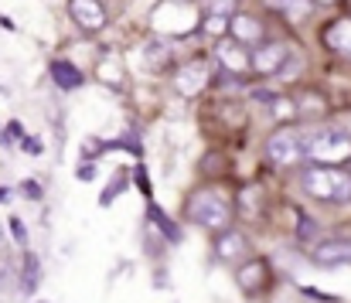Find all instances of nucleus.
Wrapping results in <instances>:
<instances>
[{
	"label": "nucleus",
	"instance_id": "6e6552de",
	"mask_svg": "<svg viewBox=\"0 0 351 303\" xmlns=\"http://www.w3.org/2000/svg\"><path fill=\"white\" fill-rule=\"evenodd\" d=\"M287 58H290V48L283 41H259L252 48V72L256 75H276L287 69Z\"/></svg>",
	"mask_w": 351,
	"mask_h": 303
},
{
	"label": "nucleus",
	"instance_id": "0eeeda50",
	"mask_svg": "<svg viewBox=\"0 0 351 303\" xmlns=\"http://www.w3.org/2000/svg\"><path fill=\"white\" fill-rule=\"evenodd\" d=\"M311 263L317 269H338V266H351V239H321L311 249Z\"/></svg>",
	"mask_w": 351,
	"mask_h": 303
},
{
	"label": "nucleus",
	"instance_id": "bb28decb",
	"mask_svg": "<svg viewBox=\"0 0 351 303\" xmlns=\"http://www.w3.org/2000/svg\"><path fill=\"white\" fill-rule=\"evenodd\" d=\"M126 191V174H113V181H110V188L103 191V198H99V204H110L113 198H119Z\"/></svg>",
	"mask_w": 351,
	"mask_h": 303
},
{
	"label": "nucleus",
	"instance_id": "7c9ffc66",
	"mask_svg": "<svg viewBox=\"0 0 351 303\" xmlns=\"http://www.w3.org/2000/svg\"><path fill=\"white\" fill-rule=\"evenodd\" d=\"M106 147H110V143H103V140H96V136H93V140L86 136V140H82V160H96V154L106 150Z\"/></svg>",
	"mask_w": 351,
	"mask_h": 303
},
{
	"label": "nucleus",
	"instance_id": "72a5a7b5",
	"mask_svg": "<svg viewBox=\"0 0 351 303\" xmlns=\"http://www.w3.org/2000/svg\"><path fill=\"white\" fill-rule=\"evenodd\" d=\"M252 99L263 102V106H273L280 96H276V93H269V89H252Z\"/></svg>",
	"mask_w": 351,
	"mask_h": 303
},
{
	"label": "nucleus",
	"instance_id": "aec40b11",
	"mask_svg": "<svg viewBox=\"0 0 351 303\" xmlns=\"http://www.w3.org/2000/svg\"><path fill=\"white\" fill-rule=\"evenodd\" d=\"M273 10H280V14H287L290 21H300V17H307V10H311V3L314 0H266Z\"/></svg>",
	"mask_w": 351,
	"mask_h": 303
},
{
	"label": "nucleus",
	"instance_id": "f8f14e48",
	"mask_svg": "<svg viewBox=\"0 0 351 303\" xmlns=\"http://www.w3.org/2000/svg\"><path fill=\"white\" fill-rule=\"evenodd\" d=\"M324 45L338 55V58H345L351 62V17H338V21H331L328 27H324Z\"/></svg>",
	"mask_w": 351,
	"mask_h": 303
},
{
	"label": "nucleus",
	"instance_id": "6ab92c4d",
	"mask_svg": "<svg viewBox=\"0 0 351 303\" xmlns=\"http://www.w3.org/2000/svg\"><path fill=\"white\" fill-rule=\"evenodd\" d=\"M293 218H297V228H293V239L300 242V245H307V242H314L317 239V221L307 215V211H300V208H293Z\"/></svg>",
	"mask_w": 351,
	"mask_h": 303
},
{
	"label": "nucleus",
	"instance_id": "a211bd4d",
	"mask_svg": "<svg viewBox=\"0 0 351 303\" xmlns=\"http://www.w3.org/2000/svg\"><path fill=\"white\" fill-rule=\"evenodd\" d=\"M297 106H300V119H317V116L328 112V99H324V93H317V89L304 93Z\"/></svg>",
	"mask_w": 351,
	"mask_h": 303
},
{
	"label": "nucleus",
	"instance_id": "f3484780",
	"mask_svg": "<svg viewBox=\"0 0 351 303\" xmlns=\"http://www.w3.org/2000/svg\"><path fill=\"white\" fill-rule=\"evenodd\" d=\"M96 79L110 89H123L126 86V75H123V65L117 62V55H103L99 65H96Z\"/></svg>",
	"mask_w": 351,
	"mask_h": 303
},
{
	"label": "nucleus",
	"instance_id": "423d86ee",
	"mask_svg": "<svg viewBox=\"0 0 351 303\" xmlns=\"http://www.w3.org/2000/svg\"><path fill=\"white\" fill-rule=\"evenodd\" d=\"M212 252H215V259H219V263H226V266H239L242 259H249V256H252V245H249L245 232H239V228H226V232H215Z\"/></svg>",
	"mask_w": 351,
	"mask_h": 303
},
{
	"label": "nucleus",
	"instance_id": "9d476101",
	"mask_svg": "<svg viewBox=\"0 0 351 303\" xmlns=\"http://www.w3.org/2000/svg\"><path fill=\"white\" fill-rule=\"evenodd\" d=\"M69 17L86 31V34H99L106 27V7L99 0H69Z\"/></svg>",
	"mask_w": 351,
	"mask_h": 303
},
{
	"label": "nucleus",
	"instance_id": "f704fd0d",
	"mask_svg": "<svg viewBox=\"0 0 351 303\" xmlns=\"http://www.w3.org/2000/svg\"><path fill=\"white\" fill-rule=\"evenodd\" d=\"M7 133H10L14 140H24V136H27V133H24V123H21V119H10V123H7Z\"/></svg>",
	"mask_w": 351,
	"mask_h": 303
},
{
	"label": "nucleus",
	"instance_id": "2eb2a0df",
	"mask_svg": "<svg viewBox=\"0 0 351 303\" xmlns=\"http://www.w3.org/2000/svg\"><path fill=\"white\" fill-rule=\"evenodd\" d=\"M229 34H232L235 41L256 48V45L266 38V27H263V21H256V17H249V14H235L232 24H229Z\"/></svg>",
	"mask_w": 351,
	"mask_h": 303
},
{
	"label": "nucleus",
	"instance_id": "f257e3e1",
	"mask_svg": "<svg viewBox=\"0 0 351 303\" xmlns=\"http://www.w3.org/2000/svg\"><path fill=\"white\" fill-rule=\"evenodd\" d=\"M300 191L321 204H351V171L331 164H307L300 171Z\"/></svg>",
	"mask_w": 351,
	"mask_h": 303
},
{
	"label": "nucleus",
	"instance_id": "b1692460",
	"mask_svg": "<svg viewBox=\"0 0 351 303\" xmlns=\"http://www.w3.org/2000/svg\"><path fill=\"white\" fill-rule=\"evenodd\" d=\"M133 188H136V191L150 202L154 188H150V174H147V167H143V164H136V167H133Z\"/></svg>",
	"mask_w": 351,
	"mask_h": 303
},
{
	"label": "nucleus",
	"instance_id": "c85d7f7f",
	"mask_svg": "<svg viewBox=\"0 0 351 303\" xmlns=\"http://www.w3.org/2000/svg\"><path fill=\"white\" fill-rule=\"evenodd\" d=\"M7 225H10V235H14V242H17L21 249H27V228H24V221H21L17 215H10V218H7Z\"/></svg>",
	"mask_w": 351,
	"mask_h": 303
},
{
	"label": "nucleus",
	"instance_id": "cd10ccee",
	"mask_svg": "<svg viewBox=\"0 0 351 303\" xmlns=\"http://www.w3.org/2000/svg\"><path fill=\"white\" fill-rule=\"evenodd\" d=\"M21 195H24L27 202H41V198H45V188H41V181L27 178V181H21Z\"/></svg>",
	"mask_w": 351,
	"mask_h": 303
},
{
	"label": "nucleus",
	"instance_id": "4be33fe9",
	"mask_svg": "<svg viewBox=\"0 0 351 303\" xmlns=\"http://www.w3.org/2000/svg\"><path fill=\"white\" fill-rule=\"evenodd\" d=\"M164 62H171V48L160 45V41L147 45V69L150 72H164Z\"/></svg>",
	"mask_w": 351,
	"mask_h": 303
},
{
	"label": "nucleus",
	"instance_id": "412c9836",
	"mask_svg": "<svg viewBox=\"0 0 351 303\" xmlns=\"http://www.w3.org/2000/svg\"><path fill=\"white\" fill-rule=\"evenodd\" d=\"M269 109H273V119H276V123H283V126H290L293 119H300V106H297L293 99H287V96H280Z\"/></svg>",
	"mask_w": 351,
	"mask_h": 303
},
{
	"label": "nucleus",
	"instance_id": "2f4dec72",
	"mask_svg": "<svg viewBox=\"0 0 351 303\" xmlns=\"http://www.w3.org/2000/svg\"><path fill=\"white\" fill-rule=\"evenodd\" d=\"M75 178H79V181H93V178H96V164H93V160H82L79 171H75Z\"/></svg>",
	"mask_w": 351,
	"mask_h": 303
},
{
	"label": "nucleus",
	"instance_id": "f03ea898",
	"mask_svg": "<svg viewBox=\"0 0 351 303\" xmlns=\"http://www.w3.org/2000/svg\"><path fill=\"white\" fill-rule=\"evenodd\" d=\"M184 211L205 232H226V228H232V218H235V204L222 191H215V188L191 191L188 202H184Z\"/></svg>",
	"mask_w": 351,
	"mask_h": 303
},
{
	"label": "nucleus",
	"instance_id": "a878e982",
	"mask_svg": "<svg viewBox=\"0 0 351 303\" xmlns=\"http://www.w3.org/2000/svg\"><path fill=\"white\" fill-rule=\"evenodd\" d=\"M110 147H119V150H133V157H143V147H140V133H136V130H130L126 136H119L117 143H110Z\"/></svg>",
	"mask_w": 351,
	"mask_h": 303
},
{
	"label": "nucleus",
	"instance_id": "7ed1b4c3",
	"mask_svg": "<svg viewBox=\"0 0 351 303\" xmlns=\"http://www.w3.org/2000/svg\"><path fill=\"white\" fill-rule=\"evenodd\" d=\"M307 143V160L311 164H331V167H345L351 164V133L338 126H324V130H311L304 136Z\"/></svg>",
	"mask_w": 351,
	"mask_h": 303
},
{
	"label": "nucleus",
	"instance_id": "4c0bfd02",
	"mask_svg": "<svg viewBox=\"0 0 351 303\" xmlns=\"http://www.w3.org/2000/svg\"><path fill=\"white\" fill-rule=\"evenodd\" d=\"M0 27H7V31H14V21H10V17H3V14H0Z\"/></svg>",
	"mask_w": 351,
	"mask_h": 303
},
{
	"label": "nucleus",
	"instance_id": "c9c22d12",
	"mask_svg": "<svg viewBox=\"0 0 351 303\" xmlns=\"http://www.w3.org/2000/svg\"><path fill=\"white\" fill-rule=\"evenodd\" d=\"M3 130H7V126H0V147H3V150H10V147H14L17 140H14L10 133H3Z\"/></svg>",
	"mask_w": 351,
	"mask_h": 303
},
{
	"label": "nucleus",
	"instance_id": "20e7f679",
	"mask_svg": "<svg viewBox=\"0 0 351 303\" xmlns=\"http://www.w3.org/2000/svg\"><path fill=\"white\" fill-rule=\"evenodd\" d=\"M266 160L280 171L287 167H297L300 160H307V143H304V133L290 130V126H280L269 140H266Z\"/></svg>",
	"mask_w": 351,
	"mask_h": 303
},
{
	"label": "nucleus",
	"instance_id": "e433bc0d",
	"mask_svg": "<svg viewBox=\"0 0 351 303\" xmlns=\"http://www.w3.org/2000/svg\"><path fill=\"white\" fill-rule=\"evenodd\" d=\"M10 198H14V191H10V188H0V204L10 202Z\"/></svg>",
	"mask_w": 351,
	"mask_h": 303
},
{
	"label": "nucleus",
	"instance_id": "9b49d317",
	"mask_svg": "<svg viewBox=\"0 0 351 303\" xmlns=\"http://www.w3.org/2000/svg\"><path fill=\"white\" fill-rule=\"evenodd\" d=\"M215 55H219V65H222L226 72H232V75H245V72H252V51H245V45H242V41H235L232 34L219 41Z\"/></svg>",
	"mask_w": 351,
	"mask_h": 303
},
{
	"label": "nucleus",
	"instance_id": "5701e85b",
	"mask_svg": "<svg viewBox=\"0 0 351 303\" xmlns=\"http://www.w3.org/2000/svg\"><path fill=\"white\" fill-rule=\"evenodd\" d=\"M17 273H21V266H14V263L3 256V249H0V290L14 287V283H17Z\"/></svg>",
	"mask_w": 351,
	"mask_h": 303
},
{
	"label": "nucleus",
	"instance_id": "a19ab883",
	"mask_svg": "<svg viewBox=\"0 0 351 303\" xmlns=\"http://www.w3.org/2000/svg\"><path fill=\"white\" fill-rule=\"evenodd\" d=\"M38 303H48V300H38Z\"/></svg>",
	"mask_w": 351,
	"mask_h": 303
},
{
	"label": "nucleus",
	"instance_id": "ddd939ff",
	"mask_svg": "<svg viewBox=\"0 0 351 303\" xmlns=\"http://www.w3.org/2000/svg\"><path fill=\"white\" fill-rule=\"evenodd\" d=\"M38 287H41V256L31 252V249H24L21 273H17V290H21V297H34Z\"/></svg>",
	"mask_w": 351,
	"mask_h": 303
},
{
	"label": "nucleus",
	"instance_id": "1a4fd4ad",
	"mask_svg": "<svg viewBox=\"0 0 351 303\" xmlns=\"http://www.w3.org/2000/svg\"><path fill=\"white\" fill-rule=\"evenodd\" d=\"M174 89H178V96H184V99H195L208 82H212V69L205 65V62H188V65H181L178 72H174Z\"/></svg>",
	"mask_w": 351,
	"mask_h": 303
},
{
	"label": "nucleus",
	"instance_id": "4468645a",
	"mask_svg": "<svg viewBox=\"0 0 351 303\" xmlns=\"http://www.w3.org/2000/svg\"><path fill=\"white\" fill-rule=\"evenodd\" d=\"M147 225H150L154 232H160L167 245H181V239H184V235H181V225H178L174 218H167V215H164V208H160V204H154V202L147 204Z\"/></svg>",
	"mask_w": 351,
	"mask_h": 303
},
{
	"label": "nucleus",
	"instance_id": "58836bf2",
	"mask_svg": "<svg viewBox=\"0 0 351 303\" xmlns=\"http://www.w3.org/2000/svg\"><path fill=\"white\" fill-rule=\"evenodd\" d=\"M0 249H7V232H3V225H0Z\"/></svg>",
	"mask_w": 351,
	"mask_h": 303
},
{
	"label": "nucleus",
	"instance_id": "473e14b6",
	"mask_svg": "<svg viewBox=\"0 0 351 303\" xmlns=\"http://www.w3.org/2000/svg\"><path fill=\"white\" fill-rule=\"evenodd\" d=\"M21 147H24V150H27V154H34V157H38V154H41V150H45V143H41V140H38V136H24V140H21Z\"/></svg>",
	"mask_w": 351,
	"mask_h": 303
},
{
	"label": "nucleus",
	"instance_id": "dca6fc26",
	"mask_svg": "<svg viewBox=\"0 0 351 303\" xmlns=\"http://www.w3.org/2000/svg\"><path fill=\"white\" fill-rule=\"evenodd\" d=\"M48 72H51V82H55L62 93H72V89H82V86H86V75H82L72 62H65V58H55Z\"/></svg>",
	"mask_w": 351,
	"mask_h": 303
},
{
	"label": "nucleus",
	"instance_id": "ea45409f",
	"mask_svg": "<svg viewBox=\"0 0 351 303\" xmlns=\"http://www.w3.org/2000/svg\"><path fill=\"white\" fill-rule=\"evenodd\" d=\"M314 3H335V0H314Z\"/></svg>",
	"mask_w": 351,
	"mask_h": 303
},
{
	"label": "nucleus",
	"instance_id": "39448f33",
	"mask_svg": "<svg viewBox=\"0 0 351 303\" xmlns=\"http://www.w3.org/2000/svg\"><path fill=\"white\" fill-rule=\"evenodd\" d=\"M235 287L245 293V297H263L269 287H273V266L259 256H249L235 266Z\"/></svg>",
	"mask_w": 351,
	"mask_h": 303
},
{
	"label": "nucleus",
	"instance_id": "c756f323",
	"mask_svg": "<svg viewBox=\"0 0 351 303\" xmlns=\"http://www.w3.org/2000/svg\"><path fill=\"white\" fill-rule=\"evenodd\" d=\"M229 24H232V17L208 14V24H205V31H208V34H226V31H229Z\"/></svg>",
	"mask_w": 351,
	"mask_h": 303
},
{
	"label": "nucleus",
	"instance_id": "393cba45",
	"mask_svg": "<svg viewBox=\"0 0 351 303\" xmlns=\"http://www.w3.org/2000/svg\"><path fill=\"white\" fill-rule=\"evenodd\" d=\"M208 14H222V17H235L239 14V0H205Z\"/></svg>",
	"mask_w": 351,
	"mask_h": 303
}]
</instances>
